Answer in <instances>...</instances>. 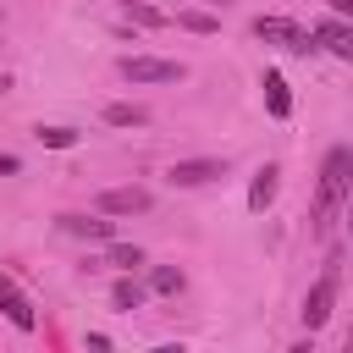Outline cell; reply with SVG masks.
<instances>
[{"label": "cell", "mask_w": 353, "mask_h": 353, "mask_svg": "<svg viewBox=\"0 0 353 353\" xmlns=\"http://www.w3.org/2000/svg\"><path fill=\"white\" fill-rule=\"evenodd\" d=\"M347 182H353V149L336 143V149L325 154V165H320V193H314V221H309L314 237L331 232V221H336V210H342V199H347Z\"/></svg>", "instance_id": "1"}, {"label": "cell", "mask_w": 353, "mask_h": 353, "mask_svg": "<svg viewBox=\"0 0 353 353\" xmlns=\"http://www.w3.org/2000/svg\"><path fill=\"white\" fill-rule=\"evenodd\" d=\"M336 292H342V254L331 248V259H325L320 281L303 292V325H309V331H320V325L331 320V309H336Z\"/></svg>", "instance_id": "2"}, {"label": "cell", "mask_w": 353, "mask_h": 353, "mask_svg": "<svg viewBox=\"0 0 353 353\" xmlns=\"http://www.w3.org/2000/svg\"><path fill=\"white\" fill-rule=\"evenodd\" d=\"M254 39L265 44H281L287 55H314V39L292 22V17H254Z\"/></svg>", "instance_id": "3"}, {"label": "cell", "mask_w": 353, "mask_h": 353, "mask_svg": "<svg viewBox=\"0 0 353 353\" xmlns=\"http://www.w3.org/2000/svg\"><path fill=\"white\" fill-rule=\"evenodd\" d=\"M121 77L127 83H182L188 66L182 61H160V55H127L121 61Z\"/></svg>", "instance_id": "4"}, {"label": "cell", "mask_w": 353, "mask_h": 353, "mask_svg": "<svg viewBox=\"0 0 353 353\" xmlns=\"http://www.w3.org/2000/svg\"><path fill=\"white\" fill-rule=\"evenodd\" d=\"M149 210H154L149 188H105V193H94V215H149Z\"/></svg>", "instance_id": "5"}, {"label": "cell", "mask_w": 353, "mask_h": 353, "mask_svg": "<svg viewBox=\"0 0 353 353\" xmlns=\"http://www.w3.org/2000/svg\"><path fill=\"white\" fill-rule=\"evenodd\" d=\"M226 176V154L215 160V154H204V160H171V171H165V182L171 188H204V182H221Z\"/></svg>", "instance_id": "6"}, {"label": "cell", "mask_w": 353, "mask_h": 353, "mask_svg": "<svg viewBox=\"0 0 353 353\" xmlns=\"http://www.w3.org/2000/svg\"><path fill=\"white\" fill-rule=\"evenodd\" d=\"M309 39H314V50H331L336 61H353V22L325 17V22H314V28H309Z\"/></svg>", "instance_id": "7"}, {"label": "cell", "mask_w": 353, "mask_h": 353, "mask_svg": "<svg viewBox=\"0 0 353 353\" xmlns=\"http://www.w3.org/2000/svg\"><path fill=\"white\" fill-rule=\"evenodd\" d=\"M0 314H6V320H11L17 331H33V325H39V314H33L28 292H22V287H17V281H11L6 270H0Z\"/></svg>", "instance_id": "8"}, {"label": "cell", "mask_w": 353, "mask_h": 353, "mask_svg": "<svg viewBox=\"0 0 353 353\" xmlns=\"http://www.w3.org/2000/svg\"><path fill=\"white\" fill-rule=\"evenodd\" d=\"M61 232L88 237V243H110V237H116V221H110V215H61Z\"/></svg>", "instance_id": "9"}, {"label": "cell", "mask_w": 353, "mask_h": 353, "mask_svg": "<svg viewBox=\"0 0 353 353\" xmlns=\"http://www.w3.org/2000/svg\"><path fill=\"white\" fill-rule=\"evenodd\" d=\"M276 176H281L276 165H259V171H254V182H248V215H265V210H270V199H276Z\"/></svg>", "instance_id": "10"}, {"label": "cell", "mask_w": 353, "mask_h": 353, "mask_svg": "<svg viewBox=\"0 0 353 353\" xmlns=\"http://www.w3.org/2000/svg\"><path fill=\"white\" fill-rule=\"evenodd\" d=\"M259 88H265V110H270L276 121H287V116H292V94H287V77H281V72H265V83H259Z\"/></svg>", "instance_id": "11"}, {"label": "cell", "mask_w": 353, "mask_h": 353, "mask_svg": "<svg viewBox=\"0 0 353 353\" xmlns=\"http://www.w3.org/2000/svg\"><path fill=\"white\" fill-rule=\"evenodd\" d=\"M99 116H105V127H149V110H143V105H121V99L105 105Z\"/></svg>", "instance_id": "12"}, {"label": "cell", "mask_w": 353, "mask_h": 353, "mask_svg": "<svg viewBox=\"0 0 353 353\" xmlns=\"http://www.w3.org/2000/svg\"><path fill=\"white\" fill-rule=\"evenodd\" d=\"M110 303H116L121 314H132V309H143V281H132V276H121V281L110 287Z\"/></svg>", "instance_id": "13"}, {"label": "cell", "mask_w": 353, "mask_h": 353, "mask_svg": "<svg viewBox=\"0 0 353 353\" xmlns=\"http://www.w3.org/2000/svg\"><path fill=\"white\" fill-rule=\"evenodd\" d=\"M105 265H116V270L132 276V270L143 265V248H138V243H110V248H105Z\"/></svg>", "instance_id": "14"}, {"label": "cell", "mask_w": 353, "mask_h": 353, "mask_svg": "<svg viewBox=\"0 0 353 353\" xmlns=\"http://www.w3.org/2000/svg\"><path fill=\"white\" fill-rule=\"evenodd\" d=\"M127 17H132L138 28H165V22H171V17H165L160 6H149V0H127Z\"/></svg>", "instance_id": "15"}, {"label": "cell", "mask_w": 353, "mask_h": 353, "mask_svg": "<svg viewBox=\"0 0 353 353\" xmlns=\"http://www.w3.org/2000/svg\"><path fill=\"white\" fill-rule=\"evenodd\" d=\"M176 28H188V33H221V17L215 11H176Z\"/></svg>", "instance_id": "16"}, {"label": "cell", "mask_w": 353, "mask_h": 353, "mask_svg": "<svg viewBox=\"0 0 353 353\" xmlns=\"http://www.w3.org/2000/svg\"><path fill=\"white\" fill-rule=\"evenodd\" d=\"M149 287H154V292H182L188 276H182L176 265H154V270H149Z\"/></svg>", "instance_id": "17"}, {"label": "cell", "mask_w": 353, "mask_h": 353, "mask_svg": "<svg viewBox=\"0 0 353 353\" xmlns=\"http://www.w3.org/2000/svg\"><path fill=\"white\" fill-rule=\"evenodd\" d=\"M39 143H44V149H72L77 132H72V127H39Z\"/></svg>", "instance_id": "18"}, {"label": "cell", "mask_w": 353, "mask_h": 353, "mask_svg": "<svg viewBox=\"0 0 353 353\" xmlns=\"http://www.w3.org/2000/svg\"><path fill=\"white\" fill-rule=\"evenodd\" d=\"M88 353H110V336L105 331H88Z\"/></svg>", "instance_id": "19"}, {"label": "cell", "mask_w": 353, "mask_h": 353, "mask_svg": "<svg viewBox=\"0 0 353 353\" xmlns=\"http://www.w3.org/2000/svg\"><path fill=\"white\" fill-rule=\"evenodd\" d=\"M17 171H22V160L17 154H0V176H17Z\"/></svg>", "instance_id": "20"}, {"label": "cell", "mask_w": 353, "mask_h": 353, "mask_svg": "<svg viewBox=\"0 0 353 353\" xmlns=\"http://www.w3.org/2000/svg\"><path fill=\"white\" fill-rule=\"evenodd\" d=\"M325 6H331V17H342V22L353 17V0H325Z\"/></svg>", "instance_id": "21"}, {"label": "cell", "mask_w": 353, "mask_h": 353, "mask_svg": "<svg viewBox=\"0 0 353 353\" xmlns=\"http://www.w3.org/2000/svg\"><path fill=\"white\" fill-rule=\"evenodd\" d=\"M154 353H182V342H160V347H154Z\"/></svg>", "instance_id": "22"}, {"label": "cell", "mask_w": 353, "mask_h": 353, "mask_svg": "<svg viewBox=\"0 0 353 353\" xmlns=\"http://www.w3.org/2000/svg\"><path fill=\"white\" fill-rule=\"evenodd\" d=\"M287 353H314V347H309V342H298V347H287Z\"/></svg>", "instance_id": "23"}, {"label": "cell", "mask_w": 353, "mask_h": 353, "mask_svg": "<svg viewBox=\"0 0 353 353\" xmlns=\"http://www.w3.org/2000/svg\"><path fill=\"white\" fill-rule=\"evenodd\" d=\"M6 88H11V77H6V72H0V94H6Z\"/></svg>", "instance_id": "24"}]
</instances>
